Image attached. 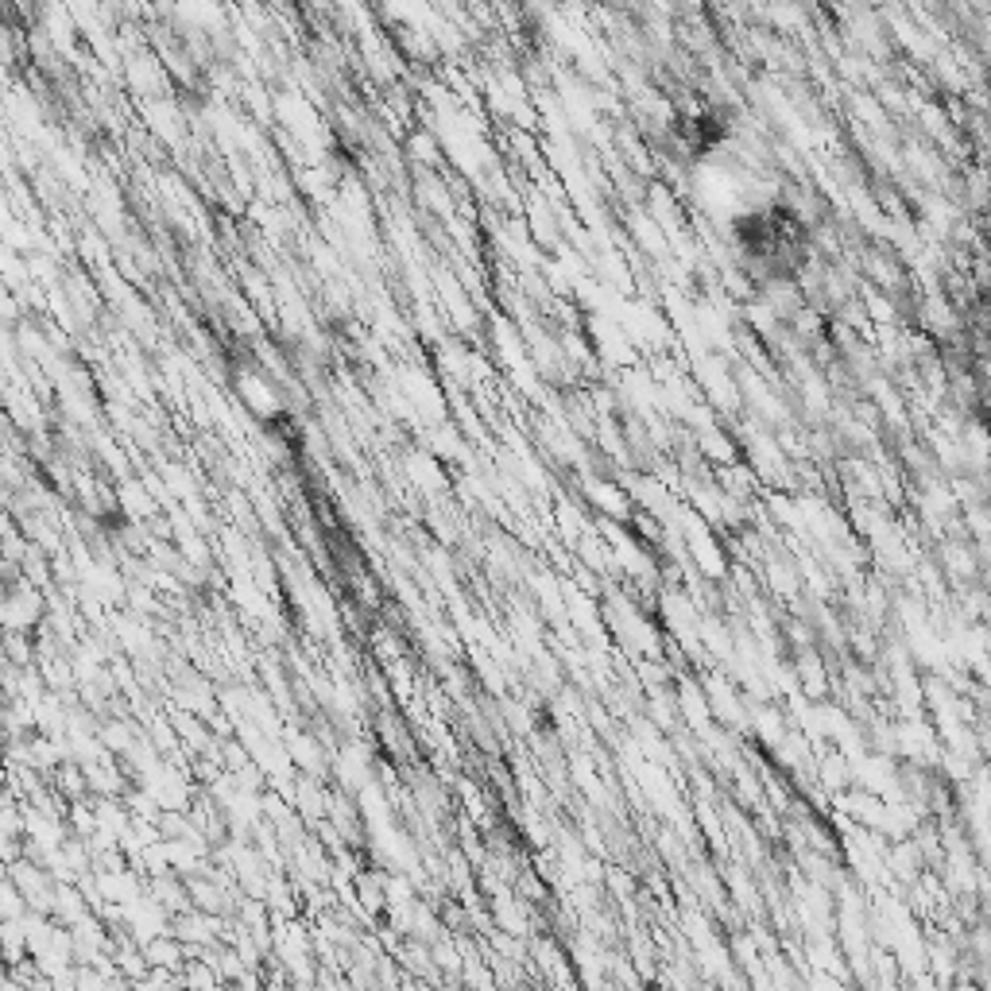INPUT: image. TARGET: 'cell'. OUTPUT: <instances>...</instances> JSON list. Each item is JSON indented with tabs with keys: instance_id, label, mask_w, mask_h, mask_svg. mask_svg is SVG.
<instances>
[{
	"instance_id": "1",
	"label": "cell",
	"mask_w": 991,
	"mask_h": 991,
	"mask_svg": "<svg viewBox=\"0 0 991 991\" xmlns=\"http://www.w3.org/2000/svg\"><path fill=\"white\" fill-rule=\"evenodd\" d=\"M740 252L755 267L767 272V279H787L798 264L805 260V233L787 210H760L736 225Z\"/></svg>"
}]
</instances>
